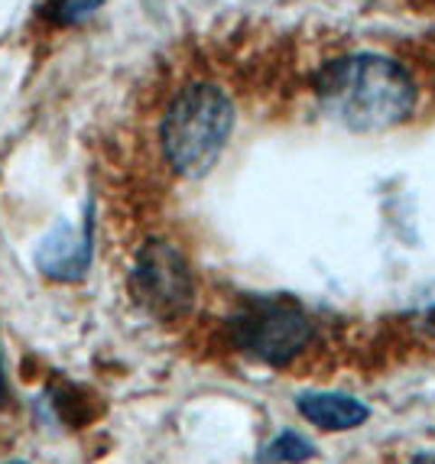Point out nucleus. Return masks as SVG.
Returning <instances> with one entry per match:
<instances>
[{
    "label": "nucleus",
    "mask_w": 435,
    "mask_h": 464,
    "mask_svg": "<svg viewBox=\"0 0 435 464\" xmlns=\"http://www.w3.org/2000/svg\"><path fill=\"white\" fill-rule=\"evenodd\" d=\"M130 289L143 309L160 318L186 315L195 299V283L186 256L166 240H150L147 247L137 254Z\"/></svg>",
    "instance_id": "4"
},
{
    "label": "nucleus",
    "mask_w": 435,
    "mask_h": 464,
    "mask_svg": "<svg viewBox=\"0 0 435 464\" xmlns=\"http://www.w3.org/2000/svg\"><path fill=\"white\" fill-rule=\"evenodd\" d=\"M234 127V108L221 88L198 82L169 104L163 117V153L179 176L198 179L218 163Z\"/></svg>",
    "instance_id": "2"
},
{
    "label": "nucleus",
    "mask_w": 435,
    "mask_h": 464,
    "mask_svg": "<svg viewBox=\"0 0 435 464\" xmlns=\"http://www.w3.org/2000/svg\"><path fill=\"white\" fill-rule=\"evenodd\" d=\"M319 104L348 130H387L403 124L416 104V88L393 59L358 53L332 63L319 78Z\"/></svg>",
    "instance_id": "1"
},
{
    "label": "nucleus",
    "mask_w": 435,
    "mask_h": 464,
    "mask_svg": "<svg viewBox=\"0 0 435 464\" xmlns=\"http://www.w3.org/2000/svg\"><path fill=\"white\" fill-rule=\"evenodd\" d=\"M7 406V377H4V361H0V410Z\"/></svg>",
    "instance_id": "9"
},
{
    "label": "nucleus",
    "mask_w": 435,
    "mask_h": 464,
    "mask_svg": "<svg viewBox=\"0 0 435 464\" xmlns=\"http://www.w3.org/2000/svg\"><path fill=\"white\" fill-rule=\"evenodd\" d=\"M295 406L312 426L325 429V432H344V429H358L367 422L364 402L344 393H303Z\"/></svg>",
    "instance_id": "6"
},
{
    "label": "nucleus",
    "mask_w": 435,
    "mask_h": 464,
    "mask_svg": "<svg viewBox=\"0 0 435 464\" xmlns=\"http://www.w3.org/2000/svg\"><path fill=\"white\" fill-rule=\"evenodd\" d=\"M312 322L286 299H256L231 322V341L264 364H286L309 344Z\"/></svg>",
    "instance_id": "3"
},
{
    "label": "nucleus",
    "mask_w": 435,
    "mask_h": 464,
    "mask_svg": "<svg viewBox=\"0 0 435 464\" xmlns=\"http://www.w3.org/2000/svg\"><path fill=\"white\" fill-rule=\"evenodd\" d=\"M88 260H92V237L85 231H78L75 225H59L43 237L36 247V266L43 276L55 279V283H75L85 276Z\"/></svg>",
    "instance_id": "5"
},
{
    "label": "nucleus",
    "mask_w": 435,
    "mask_h": 464,
    "mask_svg": "<svg viewBox=\"0 0 435 464\" xmlns=\"http://www.w3.org/2000/svg\"><path fill=\"white\" fill-rule=\"evenodd\" d=\"M102 4L104 0H43V14H46L49 24L72 26V24L88 20Z\"/></svg>",
    "instance_id": "8"
},
{
    "label": "nucleus",
    "mask_w": 435,
    "mask_h": 464,
    "mask_svg": "<svg viewBox=\"0 0 435 464\" xmlns=\"http://www.w3.org/2000/svg\"><path fill=\"white\" fill-rule=\"evenodd\" d=\"M7 464H26V461H7Z\"/></svg>",
    "instance_id": "10"
},
{
    "label": "nucleus",
    "mask_w": 435,
    "mask_h": 464,
    "mask_svg": "<svg viewBox=\"0 0 435 464\" xmlns=\"http://www.w3.org/2000/svg\"><path fill=\"white\" fill-rule=\"evenodd\" d=\"M312 455H315V449H312V445L303 439V435L283 432L280 439H273L270 445H266L264 455H260V461H270V464H299V461H305V458H312Z\"/></svg>",
    "instance_id": "7"
}]
</instances>
